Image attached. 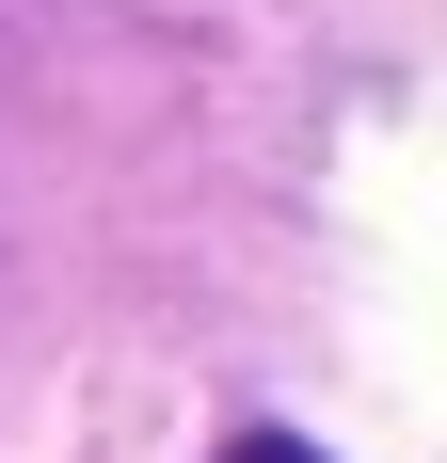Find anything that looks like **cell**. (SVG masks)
Segmentation results:
<instances>
[{"instance_id":"6da1fadb","label":"cell","mask_w":447,"mask_h":463,"mask_svg":"<svg viewBox=\"0 0 447 463\" xmlns=\"http://www.w3.org/2000/svg\"><path fill=\"white\" fill-rule=\"evenodd\" d=\"M224 463H319V448H304V431H240Z\"/></svg>"}]
</instances>
